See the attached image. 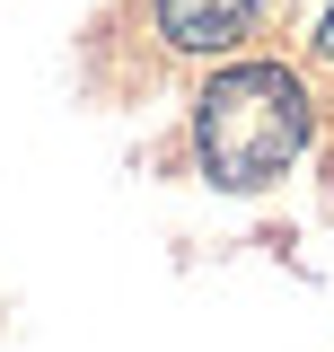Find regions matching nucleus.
<instances>
[{
  "instance_id": "1",
  "label": "nucleus",
  "mask_w": 334,
  "mask_h": 352,
  "mask_svg": "<svg viewBox=\"0 0 334 352\" xmlns=\"http://www.w3.org/2000/svg\"><path fill=\"white\" fill-rule=\"evenodd\" d=\"M194 150H203V176L229 194L273 185L308 150V88L282 62H229L194 97Z\"/></svg>"
},
{
  "instance_id": "3",
  "label": "nucleus",
  "mask_w": 334,
  "mask_h": 352,
  "mask_svg": "<svg viewBox=\"0 0 334 352\" xmlns=\"http://www.w3.org/2000/svg\"><path fill=\"white\" fill-rule=\"evenodd\" d=\"M317 44H326V53H334V9H326V27H317Z\"/></svg>"
},
{
  "instance_id": "2",
  "label": "nucleus",
  "mask_w": 334,
  "mask_h": 352,
  "mask_svg": "<svg viewBox=\"0 0 334 352\" xmlns=\"http://www.w3.org/2000/svg\"><path fill=\"white\" fill-rule=\"evenodd\" d=\"M255 27V0H159V36L185 53H229Z\"/></svg>"
}]
</instances>
